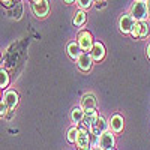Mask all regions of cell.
Returning a JSON list of instances; mask_svg holds the SVG:
<instances>
[{"label": "cell", "instance_id": "obj_1", "mask_svg": "<svg viewBox=\"0 0 150 150\" xmlns=\"http://www.w3.org/2000/svg\"><path fill=\"white\" fill-rule=\"evenodd\" d=\"M131 17L135 21H144L149 17L146 2H137V0H135L134 5L131 6Z\"/></svg>", "mask_w": 150, "mask_h": 150}, {"label": "cell", "instance_id": "obj_2", "mask_svg": "<svg viewBox=\"0 0 150 150\" xmlns=\"http://www.w3.org/2000/svg\"><path fill=\"white\" fill-rule=\"evenodd\" d=\"M77 44L80 45V48L84 53H89L92 50V47H93V38H92L90 32H87V30L80 32L78 38H77Z\"/></svg>", "mask_w": 150, "mask_h": 150}, {"label": "cell", "instance_id": "obj_3", "mask_svg": "<svg viewBox=\"0 0 150 150\" xmlns=\"http://www.w3.org/2000/svg\"><path fill=\"white\" fill-rule=\"evenodd\" d=\"M48 11H50L48 0H35V2H32V12L38 18L47 17L48 15Z\"/></svg>", "mask_w": 150, "mask_h": 150}, {"label": "cell", "instance_id": "obj_4", "mask_svg": "<svg viewBox=\"0 0 150 150\" xmlns=\"http://www.w3.org/2000/svg\"><path fill=\"white\" fill-rule=\"evenodd\" d=\"M77 149L78 150H89L90 147V135L89 131L86 128H80L78 129V135H77Z\"/></svg>", "mask_w": 150, "mask_h": 150}, {"label": "cell", "instance_id": "obj_5", "mask_svg": "<svg viewBox=\"0 0 150 150\" xmlns=\"http://www.w3.org/2000/svg\"><path fill=\"white\" fill-rule=\"evenodd\" d=\"M114 146H116V140H114V134H111V131H107L99 137V147L102 150H112Z\"/></svg>", "mask_w": 150, "mask_h": 150}, {"label": "cell", "instance_id": "obj_6", "mask_svg": "<svg viewBox=\"0 0 150 150\" xmlns=\"http://www.w3.org/2000/svg\"><path fill=\"white\" fill-rule=\"evenodd\" d=\"M77 65L78 68L83 71V72H87V71H90L92 69V65H93V59L90 56V53H81L80 57L77 59Z\"/></svg>", "mask_w": 150, "mask_h": 150}, {"label": "cell", "instance_id": "obj_7", "mask_svg": "<svg viewBox=\"0 0 150 150\" xmlns=\"http://www.w3.org/2000/svg\"><path fill=\"white\" fill-rule=\"evenodd\" d=\"M18 93L15 90H6L5 95H3V102L8 105V108L12 111V110H15V107L18 105Z\"/></svg>", "mask_w": 150, "mask_h": 150}, {"label": "cell", "instance_id": "obj_8", "mask_svg": "<svg viewBox=\"0 0 150 150\" xmlns=\"http://www.w3.org/2000/svg\"><path fill=\"white\" fill-rule=\"evenodd\" d=\"M108 126H110V123H107V120H105L104 117H98L96 122L93 123V126H92L89 131L93 132V134H96L98 137H101L104 132L108 131Z\"/></svg>", "mask_w": 150, "mask_h": 150}, {"label": "cell", "instance_id": "obj_9", "mask_svg": "<svg viewBox=\"0 0 150 150\" xmlns=\"http://www.w3.org/2000/svg\"><path fill=\"white\" fill-rule=\"evenodd\" d=\"M131 35L134 38H144L149 35V26L143 21H135L134 27L131 29Z\"/></svg>", "mask_w": 150, "mask_h": 150}, {"label": "cell", "instance_id": "obj_10", "mask_svg": "<svg viewBox=\"0 0 150 150\" xmlns=\"http://www.w3.org/2000/svg\"><path fill=\"white\" fill-rule=\"evenodd\" d=\"M98 117H99V116H98V112H96L95 108H92V110H86V111H84V117H83V120H81L83 126H84L86 129H90V128L93 126V123L96 122Z\"/></svg>", "mask_w": 150, "mask_h": 150}, {"label": "cell", "instance_id": "obj_11", "mask_svg": "<svg viewBox=\"0 0 150 150\" xmlns=\"http://www.w3.org/2000/svg\"><path fill=\"white\" fill-rule=\"evenodd\" d=\"M135 24V20L129 15H122L120 20H119V29L122 33H131V29L134 27Z\"/></svg>", "mask_w": 150, "mask_h": 150}, {"label": "cell", "instance_id": "obj_12", "mask_svg": "<svg viewBox=\"0 0 150 150\" xmlns=\"http://www.w3.org/2000/svg\"><path fill=\"white\" fill-rule=\"evenodd\" d=\"M89 53H90L93 62H101L105 57V47L101 42H93V47Z\"/></svg>", "mask_w": 150, "mask_h": 150}, {"label": "cell", "instance_id": "obj_13", "mask_svg": "<svg viewBox=\"0 0 150 150\" xmlns=\"http://www.w3.org/2000/svg\"><path fill=\"white\" fill-rule=\"evenodd\" d=\"M110 128H111L112 132H116V134L122 132L123 131V117L120 114H114L110 119Z\"/></svg>", "mask_w": 150, "mask_h": 150}, {"label": "cell", "instance_id": "obj_14", "mask_svg": "<svg viewBox=\"0 0 150 150\" xmlns=\"http://www.w3.org/2000/svg\"><path fill=\"white\" fill-rule=\"evenodd\" d=\"M95 107H96V99H95V96L90 95V93L84 95L83 99H81V108L86 111V110H92V108H95Z\"/></svg>", "mask_w": 150, "mask_h": 150}, {"label": "cell", "instance_id": "obj_15", "mask_svg": "<svg viewBox=\"0 0 150 150\" xmlns=\"http://www.w3.org/2000/svg\"><path fill=\"white\" fill-rule=\"evenodd\" d=\"M81 53H83V50L80 48V45H78L77 42H71V44L68 45V54H69L71 59L77 60V59L80 57Z\"/></svg>", "mask_w": 150, "mask_h": 150}, {"label": "cell", "instance_id": "obj_16", "mask_svg": "<svg viewBox=\"0 0 150 150\" xmlns=\"http://www.w3.org/2000/svg\"><path fill=\"white\" fill-rule=\"evenodd\" d=\"M83 117H84V110H83L81 107H75V108L72 110V112H71L72 122H74L75 125H78V123H81Z\"/></svg>", "mask_w": 150, "mask_h": 150}, {"label": "cell", "instance_id": "obj_17", "mask_svg": "<svg viewBox=\"0 0 150 150\" xmlns=\"http://www.w3.org/2000/svg\"><path fill=\"white\" fill-rule=\"evenodd\" d=\"M86 20H87V15H86V12H84V11H78V12H75V17H74L72 23H74V26H77V27H81L83 24L86 23Z\"/></svg>", "mask_w": 150, "mask_h": 150}, {"label": "cell", "instance_id": "obj_18", "mask_svg": "<svg viewBox=\"0 0 150 150\" xmlns=\"http://www.w3.org/2000/svg\"><path fill=\"white\" fill-rule=\"evenodd\" d=\"M9 74L6 69H3L2 66H0V89H5V87L9 86Z\"/></svg>", "mask_w": 150, "mask_h": 150}, {"label": "cell", "instance_id": "obj_19", "mask_svg": "<svg viewBox=\"0 0 150 150\" xmlns=\"http://www.w3.org/2000/svg\"><path fill=\"white\" fill-rule=\"evenodd\" d=\"M77 135H78V128H71L69 131H68V141L69 143H75L77 141Z\"/></svg>", "mask_w": 150, "mask_h": 150}, {"label": "cell", "instance_id": "obj_20", "mask_svg": "<svg viewBox=\"0 0 150 150\" xmlns=\"http://www.w3.org/2000/svg\"><path fill=\"white\" fill-rule=\"evenodd\" d=\"M75 2H77L78 8L83 11V9H89L92 6V3H93V0H75Z\"/></svg>", "mask_w": 150, "mask_h": 150}, {"label": "cell", "instance_id": "obj_21", "mask_svg": "<svg viewBox=\"0 0 150 150\" xmlns=\"http://www.w3.org/2000/svg\"><path fill=\"white\" fill-rule=\"evenodd\" d=\"M8 111H11L9 108H8V105L3 102V101H0V116H8Z\"/></svg>", "mask_w": 150, "mask_h": 150}, {"label": "cell", "instance_id": "obj_22", "mask_svg": "<svg viewBox=\"0 0 150 150\" xmlns=\"http://www.w3.org/2000/svg\"><path fill=\"white\" fill-rule=\"evenodd\" d=\"M0 2H2V5L6 6V8H11V6H14V3H17L15 0H0Z\"/></svg>", "mask_w": 150, "mask_h": 150}, {"label": "cell", "instance_id": "obj_23", "mask_svg": "<svg viewBox=\"0 0 150 150\" xmlns=\"http://www.w3.org/2000/svg\"><path fill=\"white\" fill-rule=\"evenodd\" d=\"M146 54H147V57L150 59V44L147 45V48H146Z\"/></svg>", "mask_w": 150, "mask_h": 150}, {"label": "cell", "instance_id": "obj_24", "mask_svg": "<svg viewBox=\"0 0 150 150\" xmlns=\"http://www.w3.org/2000/svg\"><path fill=\"white\" fill-rule=\"evenodd\" d=\"M147 12H149V17H150V0H147Z\"/></svg>", "mask_w": 150, "mask_h": 150}, {"label": "cell", "instance_id": "obj_25", "mask_svg": "<svg viewBox=\"0 0 150 150\" xmlns=\"http://www.w3.org/2000/svg\"><path fill=\"white\" fill-rule=\"evenodd\" d=\"M63 2H65V3H68V5H69V3H72V2H75V0H63Z\"/></svg>", "mask_w": 150, "mask_h": 150}, {"label": "cell", "instance_id": "obj_26", "mask_svg": "<svg viewBox=\"0 0 150 150\" xmlns=\"http://www.w3.org/2000/svg\"><path fill=\"white\" fill-rule=\"evenodd\" d=\"M93 150H102V149H101V147H95Z\"/></svg>", "mask_w": 150, "mask_h": 150}, {"label": "cell", "instance_id": "obj_27", "mask_svg": "<svg viewBox=\"0 0 150 150\" xmlns=\"http://www.w3.org/2000/svg\"><path fill=\"white\" fill-rule=\"evenodd\" d=\"M0 101H2V89H0Z\"/></svg>", "mask_w": 150, "mask_h": 150}, {"label": "cell", "instance_id": "obj_28", "mask_svg": "<svg viewBox=\"0 0 150 150\" xmlns=\"http://www.w3.org/2000/svg\"><path fill=\"white\" fill-rule=\"evenodd\" d=\"M137 2H146V0H137Z\"/></svg>", "mask_w": 150, "mask_h": 150}, {"label": "cell", "instance_id": "obj_29", "mask_svg": "<svg viewBox=\"0 0 150 150\" xmlns=\"http://www.w3.org/2000/svg\"><path fill=\"white\" fill-rule=\"evenodd\" d=\"M0 65H2V56H0Z\"/></svg>", "mask_w": 150, "mask_h": 150}, {"label": "cell", "instance_id": "obj_30", "mask_svg": "<svg viewBox=\"0 0 150 150\" xmlns=\"http://www.w3.org/2000/svg\"><path fill=\"white\" fill-rule=\"evenodd\" d=\"M96 2H102V0H96Z\"/></svg>", "mask_w": 150, "mask_h": 150}, {"label": "cell", "instance_id": "obj_31", "mask_svg": "<svg viewBox=\"0 0 150 150\" xmlns=\"http://www.w3.org/2000/svg\"><path fill=\"white\" fill-rule=\"evenodd\" d=\"M30 2H35V0H30Z\"/></svg>", "mask_w": 150, "mask_h": 150}, {"label": "cell", "instance_id": "obj_32", "mask_svg": "<svg viewBox=\"0 0 150 150\" xmlns=\"http://www.w3.org/2000/svg\"><path fill=\"white\" fill-rule=\"evenodd\" d=\"M89 150H93V149H89Z\"/></svg>", "mask_w": 150, "mask_h": 150}, {"label": "cell", "instance_id": "obj_33", "mask_svg": "<svg viewBox=\"0 0 150 150\" xmlns=\"http://www.w3.org/2000/svg\"><path fill=\"white\" fill-rule=\"evenodd\" d=\"M112 150H114V149H112Z\"/></svg>", "mask_w": 150, "mask_h": 150}]
</instances>
